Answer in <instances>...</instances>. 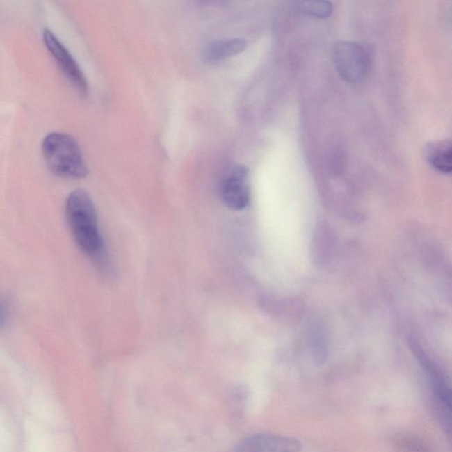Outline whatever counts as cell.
<instances>
[{"instance_id":"ba28073f","label":"cell","mask_w":452,"mask_h":452,"mask_svg":"<svg viewBox=\"0 0 452 452\" xmlns=\"http://www.w3.org/2000/svg\"><path fill=\"white\" fill-rule=\"evenodd\" d=\"M247 47L244 39L234 38L216 41L206 49L205 58L211 63H218L232 56L237 55Z\"/></svg>"},{"instance_id":"7a4b0ae2","label":"cell","mask_w":452,"mask_h":452,"mask_svg":"<svg viewBox=\"0 0 452 452\" xmlns=\"http://www.w3.org/2000/svg\"><path fill=\"white\" fill-rule=\"evenodd\" d=\"M42 154L49 168L68 179H83L88 166L76 140L70 134L51 133L42 142Z\"/></svg>"},{"instance_id":"30bf717a","label":"cell","mask_w":452,"mask_h":452,"mask_svg":"<svg viewBox=\"0 0 452 452\" xmlns=\"http://www.w3.org/2000/svg\"><path fill=\"white\" fill-rule=\"evenodd\" d=\"M398 452H430L428 445L417 437H401L396 443Z\"/></svg>"},{"instance_id":"8fae6325","label":"cell","mask_w":452,"mask_h":452,"mask_svg":"<svg viewBox=\"0 0 452 452\" xmlns=\"http://www.w3.org/2000/svg\"><path fill=\"white\" fill-rule=\"evenodd\" d=\"M11 311L6 300L0 297V330L5 329L10 321Z\"/></svg>"},{"instance_id":"8992f818","label":"cell","mask_w":452,"mask_h":452,"mask_svg":"<svg viewBox=\"0 0 452 452\" xmlns=\"http://www.w3.org/2000/svg\"><path fill=\"white\" fill-rule=\"evenodd\" d=\"M297 439L284 435L263 433L252 435L242 441L236 452H300Z\"/></svg>"},{"instance_id":"277c9868","label":"cell","mask_w":452,"mask_h":452,"mask_svg":"<svg viewBox=\"0 0 452 452\" xmlns=\"http://www.w3.org/2000/svg\"><path fill=\"white\" fill-rule=\"evenodd\" d=\"M222 199L232 211H242L250 202V172L244 166H237L231 170L223 182Z\"/></svg>"},{"instance_id":"9c48e42d","label":"cell","mask_w":452,"mask_h":452,"mask_svg":"<svg viewBox=\"0 0 452 452\" xmlns=\"http://www.w3.org/2000/svg\"><path fill=\"white\" fill-rule=\"evenodd\" d=\"M299 8L307 15L326 18L332 15V5L327 1H304L299 3Z\"/></svg>"},{"instance_id":"5b68a950","label":"cell","mask_w":452,"mask_h":452,"mask_svg":"<svg viewBox=\"0 0 452 452\" xmlns=\"http://www.w3.org/2000/svg\"><path fill=\"white\" fill-rule=\"evenodd\" d=\"M44 41L45 45L54 56L62 72L70 80L73 86L76 88L81 94H87L88 86L86 77L81 70L80 65L74 60L70 51L58 40V38L49 29L44 32Z\"/></svg>"},{"instance_id":"52a82bcc","label":"cell","mask_w":452,"mask_h":452,"mask_svg":"<svg viewBox=\"0 0 452 452\" xmlns=\"http://www.w3.org/2000/svg\"><path fill=\"white\" fill-rule=\"evenodd\" d=\"M425 155L435 169L443 173H451L452 152L450 140H439L428 144Z\"/></svg>"},{"instance_id":"3957f363","label":"cell","mask_w":452,"mask_h":452,"mask_svg":"<svg viewBox=\"0 0 452 452\" xmlns=\"http://www.w3.org/2000/svg\"><path fill=\"white\" fill-rule=\"evenodd\" d=\"M333 60L340 76L350 83L364 80L369 68L365 49L356 42H339L333 51Z\"/></svg>"},{"instance_id":"6da1fadb","label":"cell","mask_w":452,"mask_h":452,"mask_svg":"<svg viewBox=\"0 0 452 452\" xmlns=\"http://www.w3.org/2000/svg\"><path fill=\"white\" fill-rule=\"evenodd\" d=\"M65 215L72 234L81 250L98 258L104 250L96 208L90 195L81 189L72 192L65 203Z\"/></svg>"}]
</instances>
